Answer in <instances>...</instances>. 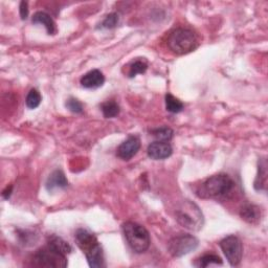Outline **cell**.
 I'll use <instances>...</instances> for the list:
<instances>
[{
    "label": "cell",
    "mask_w": 268,
    "mask_h": 268,
    "mask_svg": "<svg viewBox=\"0 0 268 268\" xmlns=\"http://www.w3.org/2000/svg\"><path fill=\"white\" fill-rule=\"evenodd\" d=\"M74 239L87 259V262L90 267L99 268L103 267L105 264L103 248L98 241L97 237L89 233L87 229L80 228L75 232Z\"/></svg>",
    "instance_id": "6da1fadb"
},
{
    "label": "cell",
    "mask_w": 268,
    "mask_h": 268,
    "mask_svg": "<svg viewBox=\"0 0 268 268\" xmlns=\"http://www.w3.org/2000/svg\"><path fill=\"white\" fill-rule=\"evenodd\" d=\"M234 180L226 174H218L207 178L197 190V195L202 198H223L232 193Z\"/></svg>",
    "instance_id": "7a4b0ae2"
},
{
    "label": "cell",
    "mask_w": 268,
    "mask_h": 268,
    "mask_svg": "<svg viewBox=\"0 0 268 268\" xmlns=\"http://www.w3.org/2000/svg\"><path fill=\"white\" fill-rule=\"evenodd\" d=\"M195 34L186 29H176L172 31L167 39V45L171 51L176 55H185L197 47Z\"/></svg>",
    "instance_id": "3957f363"
},
{
    "label": "cell",
    "mask_w": 268,
    "mask_h": 268,
    "mask_svg": "<svg viewBox=\"0 0 268 268\" xmlns=\"http://www.w3.org/2000/svg\"><path fill=\"white\" fill-rule=\"evenodd\" d=\"M123 232L133 252L143 254L148 250L151 243V239L149 232L143 225L128 221L123 224Z\"/></svg>",
    "instance_id": "277c9868"
},
{
    "label": "cell",
    "mask_w": 268,
    "mask_h": 268,
    "mask_svg": "<svg viewBox=\"0 0 268 268\" xmlns=\"http://www.w3.org/2000/svg\"><path fill=\"white\" fill-rule=\"evenodd\" d=\"M176 220L184 228L193 232L199 231L203 225V216L200 208L189 200L176 210Z\"/></svg>",
    "instance_id": "5b68a950"
},
{
    "label": "cell",
    "mask_w": 268,
    "mask_h": 268,
    "mask_svg": "<svg viewBox=\"0 0 268 268\" xmlns=\"http://www.w3.org/2000/svg\"><path fill=\"white\" fill-rule=\"evenodd\" d=\"M198 243V239L192 235H179L170 240L168 251L172 257L180 258L195 251Z\"/></svg>",
    "instance_id": "8992f818"
},
{
    "label": "cell",
    "mask_w": 268,
    "mask_h": 268,
    "mask_svg": "<svg viewBox=\"0 0 268 268\" xmlns=\"http://www.w3.org/2000/svg\"><path fill=\"white\" fill-rule=\"evenodd\" d=\"M220 247L232 266H238L243 257V245L241 240L236 236H227L220 241Z\"/></svg>",
    "instance_id": "52a82bcc"
},
{
    "label": "cell",
    "mask_w": 268,
    "mask_h": 268,
    "mask_svg": "<svg viewBox=\"0 0 268 268\" xmlns=\"http://www.w3.org/2000/svg\"><path fill=\"white\" fill-rule=\"evenodd\" d=\"M35 261L39 266L43 267H66L67 259L66 256L55 251L50 246L38 251L35 255Z\"/></svg>",
    "instance_id": "ba28073f"
},
{
    "label": "cell",
    "mask_w": 268,
    "mask_h": 268,
    "mask_svg": "<svg viewBox=\"0 0 268 268\" xmlns=\"http://www.w3.org/2000/svg\"><path fill=\"white\" fill-rule=\"evenodd\" d=\"M147 152H148V156L151 159L163 160L172 155L173 149H172V146L168 142L156 141L149 145Z\"/></svg>",
    "instance_id": "9c48e42d"
},
{
    "label": "cell",
    "mask_w": 268,
    "mask_h": 268,
    "mask_svg": "<svg viewBox=\"0 0 268 268\" xmlns=\"http://www.w3.org/2000/svg\"><path fill=\"white\" fill-rule=\"evenodd\" d=\"M141 149V141L137 137H130L118 148V156L124 160L131 159Z\"/></svg>",
    "instance_id": "30bf717a"
},
{
    "label": "cell",
    "mask_w": 268,
    "mask_h": 268,
    "mask_svg": "<svg viewBox=\"0 0 268 268\" xmlns=\"http://www.w3.org/2000/svg\"><path fill=\"white\" fill-rule=\"evenodd\" d=\"M105 83V76L99 69H93L85 73L81 78V85L87 89L100 88Z\"/></svg>",
    "instance_id": "8fae6325"
},
{
    "label": "cell",
    "mask_w": 268,
    "mask_h": 268,
    "mask_svg": "<svg viewBox=\"0 0 268 268\" xmlns=\"http://www.w3.org/2000/svg\"><path fill=\"white\" fill-rule=\"evenodd\" d=\"M241 218L251 224H258L261 221L262 213L259 206L255 204H245L240 210Z\"/></svg>",
    "instance_id": "7c38bea8"
},
{
    "label": "cell",
    "mask_w": 268,
    "mask_h": 268,
    "mask_svg": "<svg viewBox=\"0 0 268 268\" xmlns=\"http://www.w3.org/2000/svg\"><path fill=\"white\" fill-rule=\"evenodd\" d=\"M68 185V181L64 173L60 170H56L49 175L46 181V189L49 192H52L56 189H65Z\"/></svg>",
    "instance_id": "4fadbf2b"
},
{
    "label": "cell",
    "mask_w": 268,
    "mask_h": 268,
    "mask_svg": "<svg viewBox=\"0 0 268 268\" xmlns=\"http://www.w3.org/2000/svg\"><path fill=\"white\" fill-rule=\"evenodd\" d=\"M32 21L34 24H42L45 26L47 33L49 35H53L56 33V24L55 21L52 20V18L44 13V12H37L34 16Z\"/></svg>",
    "instance_id": "5bb4252c"
},
{
    "label": "cell",
    "mask_w": 268,
    "mask_h": 268,
    "mask_svg": "<svg viewBox=\"0 0 268 268\" xmlns=\"http://www.w3.org/2000/svg\"><path fill=\"white\" fill-rule=\"evenodd\" d=\"M47 245L50 246L51 248H53L55 251L59 252L60 254L66 256V257L71 252V246L69 245V243L64 241L62 238H60L58 236H55V235L48 238Z\"/></svg>",
    "instance_id": "9a60e30c"
},
{
    "label": "cell",
    "mask_w": 268,
    "mask_h": 268,
    "mask_svg": "<svg viewBox=\"0 0 268 268\" xmlns=\"http://www.w3.org/2000/svg\"><path fill=\"white\" fill-rule=\"evenodd\" d=\"M183 104L171 93L166 94V108L171 113H179L183 110Z\"/></svg>",
    "instance_id": "2e32d148"
},
{
    "label": "cell",
    "mask_w": 268,
    "mask_h": 268,
    "mask_svg": "<svg viewBox=\"0 0 268 268\" xmlns=\"http://www.w3.org/2000/svg\"><path fill=\"white\" fill-rule=\"evenodd\" d=\"M102 112L106 119H113L118 117L120 114V106L117 102L114 101H108L101 106Z\"/></svg>",
    "instance_id": "e0dca14e"
},
{
    "label": "cell",
    "mask_w": 268,
    "mask_h": 268,
    "mask_svg": "<svg viewBox=\"0 0 268 268\" xmlns=\"http://www.w3.org/2000/svg\"><path fill=\"white\" fill-rule=\"evenodd\" d=\"M173 130L169 127H160L157 129L152 130V134L157 141L159 142H169L173 138Z\"/></svg>",
    "instance_id": "ac0fdd59"
},
{
    "label": "cell",
    "mask_w": 268,
    "mask_h": 268,
    "mask_svg": "<svg viewBox=\"0 0 268 268\" xmlns=\"http://www.w3.org/2000/svg\"><path fill=\"white\" fill-rule=\"evenodd\" d=\"M212 264H219V265H222L223 262L221 260L220 257L216 256V255H204L202 257H200L197 262H196V266L198 267H207L209 265H212Z\"/></svg>",
    "instance_id": "d6986e66"
},
{
    "label": "cell",
    "mask_w": 268,
    "mask_h": 268,
    "mask_svg": "<svg viewBox=\"0 0 268 268\" xmlns=\"http://www.w3.org/2000/svg\"><path fill=\"white\" fill-rule=\"evenodd\" d=\"M41 100L42 98H41V94L39 93V91H38L37 89H32L28 94L25 103H26L28 108L36 109L37 107H39Z\"/></svg>",
    "instance_id": "ffe728a7"
},
{
    "label": "cell",
    "mask_w": 268,
    "mask_h": 268,
    "mask_svg": "<svg viewBox=\"0 0 268 268\" xmlns=\"http://www.w3.org/2000/svg\"><path fill=\"white\" fill-rule=\"evenodd\" d=\"M147 69H148V64L145 61L138 60L130 65L128 76L129 78H133V76H136L137 74L145 73L147 71Z\"/></svg>",
    "instance_id": "44dd1931"
},
{
    "label": "cell",
    "mask_w": 268,
    "mask_h": 268,
    "mask_svg": "<svg viewBox=\"0 0 268 268\" xmlns=\"http://www.w3.org/2000/svg\"><path fill=\"white\" fill-rule=\"evenodd\" d=\"M266 179H267V173H266V163L263 160V164H259V174L255 182V187L257 190H263L266 187Z\"/></svg>",
    "instance_id": "7402d4cb"
},
{
    "label": "cell",
    "mask_w": 268,
    "mask_h": 268,
    "mask_svg": "<svg viewBox=\"0 0 268 268\" xmlns=\"http://www.w3.org/2000/svg\"><path fill=\"white\" fill-rule=\"evenodd\" d=\"M118 23H119L118 14L111 13L105 18V20L101 24V28L102 29H113L118 25Z\"/></svg>",
    "instance_id": "603a6c76"
},
{
    "label": "cell",
    "mask_w": 268,
    "mask_h": 268,
    "mask_svg": "<svg viewBox=\"0 0 268 268\" xmlns=\"http://www.w3.org/2000/svg\"><path fill=\"white\" fill-rule=\"evenodd\" d=\"M66 107L73 113H81L83 111V105L74 98H70L66 102Z\"/></svg>",
    "instance_id": "cb8c5ba5"
},
{
    "label": "cell",
    "mask_w": 268,
    "mask_h": 268,
    "mask_svg": "<svg viewBox=\"0 0 268 268\" xmlns=\"http://www.w3.org/2000/svg\"><path fill=\"white\" fill-rule=\"evenodd\" d=\"M19 11H20V17L22 20H25L29 16V4L26 2H21L20 7H19Z\"/></svg>",
    "instance_id": "d4e9b609"
},
{
    "label": "cell",
    "mask_w": 268,
    "mask_h": 268,
    "mask_svg": "<svg viewBox=\"0 0 268 268\" xmlns=\"http://www.w3.org/2000/svg\"><path fill=\"white\" fill-rule=\"evenodd\" d=\"M12 190H13V186L10 185V186H7V189L4 191V193H3V196L5 199H9L11 194H12Z\"/></svg>",
    "instance_id": "484cf974"
}]
</instances>
